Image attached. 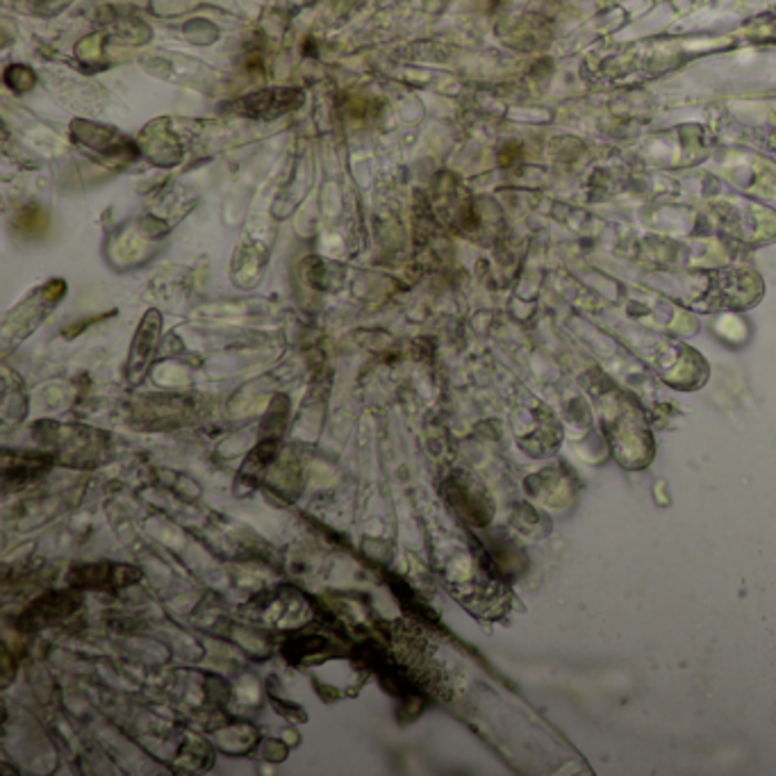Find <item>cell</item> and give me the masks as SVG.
Masks as SVG:
<instances>
[{
  "mask_svg": "<svg viewBox=\"0 0 776 776\" xmlns=\"http://www.w3.org/2000/svg\"><path fill=\"white\" fill-rule=\"evenodd\" d=\"M80 606V594L64 590V592H51L47 596H41L34 606H30L21 617H19V626L25 631H34V629H44L53 622H60L64 617H69L75 609Z\"/></svg>",
  "mask_w": 776,
  "mask_h": 776,
  "instance_id": "1",
  "label": "cell"
},
{
  "mask_svg": "<svg viewBox=\"0 0 776 776\" xmlns=\"http://www.w3.org/2000/svg\"><path fill=\"white\" fill-rule=\"evenodd\" d=\"M160 328H162V317L157 310H151L140 324V330H137L135 341H133L131 360H127V380H131L133 385L142 382V378L146 376V371L153 363L157 341H160Z\"/></svg>",
  "mask_w": 776,
  "mask_h": 776,
  "instance_id": "2",
  "label": "cell"
},
{
  "mask_svg": "<svg viewBox=\"0 0 776 776\" xmlns=\"http://www.w3.org/2000/svg\"><path fill=\"white\" fill-rule=\"evenodd\" d=\"M300 101H304V94L298 90H267L242 99L239 103H235V110H239L246 116L272 119L298 108Z\"/></svg>",
  "mask_w": 776,
  "mask_h": 776,
  "instance_id": "3",
  "label": "cell"
},
{
  "mask_svg": "<svg viewBox=\"0 0 776 776\" xmlns=\"http://www.w3.org/2000/svg\"><path fill=\"white\" fill-rule=\"evenodd\" d=\"M140 579L137 570L114 568V565H82L71 572V581L82 588H112V585H131Z\"/></svg>",
  "mask_w": 776,
  "mask_h": 776,
  "instance_id": "4",
  "label": "cell"
}]
</instances>
